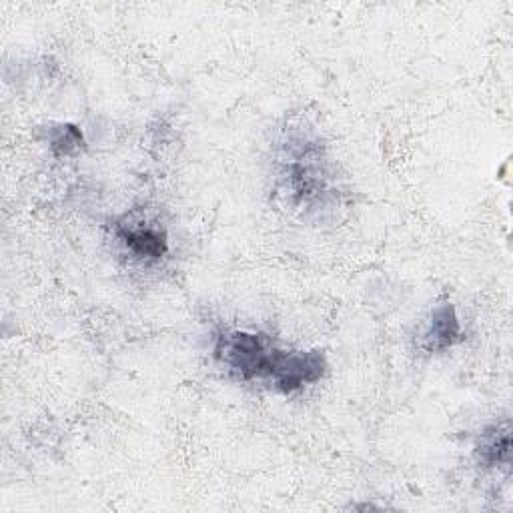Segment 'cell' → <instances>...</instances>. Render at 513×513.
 <instances>
[{
  "mask_svg": "<svg viewBox=\"0 0 513 513\" xmlns=\"http://www.w3.org/2000/svg\"><path fill=\"white\" fill-rule=\"evenodd\" d=\"M119 237L139 259H161L167 251V237L151 227H119Z\"/></svg>",
  "mask_w": 513,
  "mask_h": 513,
  "instance_id": "277c9868",
  "label": "cell"
},
{
  "mask_svg": "<svg viewBox=\"0 0 513 513\" xmlns=\"http://www.w3.org/2000/svg\"><path fill=\"white\" fill-rule=\"evenodd\" d=\"M509 453H511V433H509V425L507 423L503 427L497 425V427L485 431L481 441H479V445H477L479 461L485 467L507 463L509 461Z\"/></svg>",
  "mask_w": 513,
  "mask_h": 513,
  "instance_id": "5b68a950",
  "label": "cell"
},
{
  "mask_svg": "<svg viewBox=\"0 0 513 513\" xmlns=\"http://www.w3.org/2000/svg\"><path fill=\"white\" fill-rule=\"evenodd\" d=\"M281 353L265 335L245 331L223 333L215 347L217 359L241 379L273 377Z\"/></svg>",
  "mask_w": 513,
  "mask_h": 513,
  "instance_id": "6da1fadb",
  "label": "cell"
},
{
  "mask_svg": "<svg viewBox=\"0 0 513 513\" xmlns=\"http://www.w3.org/2000/svg\"><path fill=\"white\" fill-rule=\"evenodd\" d=\"M461 327L451 305H441L433 311L431 321L427 323L425 331L421 333V347L425 351H443L459 341Z\"/></svg>",
  "mask_w": 513,
  "mask_h": 513,
  "instance_id": "3957f363",
  "label": "cell"
},
{
  "mask_svg": "<svg viewBox=\"0 0 513 513\" xmlns=\"http://www.w3.org/2000/svg\"><path fill=\"white\" fill-rule=\"evenodd\" d=\"M81 145H83V135L71 125L61 127L59 137L53 139V149H57V151L61 149V153H65V155L77 151Z\"/></svg>",
  "mask_w": 513,
  "mask_h": 513,
  "instance_id": "8992f818",
  "label": "cell"
},
{
  "mask_svg": "<svg viewBox=\"0 0 513 513\" xmlns=\"http://www.w3.org/2000/svg\"><path fill=\"white\" fill-rule=\"evenodd\" d=\"M325 371V357L319 351H283L277 369L273 373V383L277 389L289 393L307 383L321 379Z\"/></svg>",
  "mask_w": 513,
  "mask_h": 513,
  "instance_id": "7a4b0ae2",
  "label": "cell"
}]
</instances>
